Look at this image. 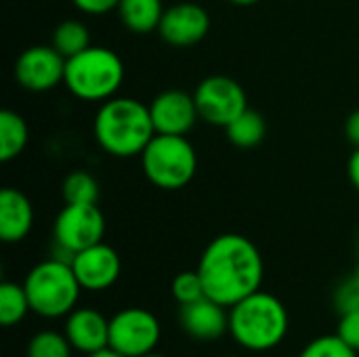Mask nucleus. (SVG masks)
<instances>
[{"label": "nucleus", "mask_w": 359, "mask_h": 357, "mask_svg": "<svg viewBox=\"0 0 359 357\" xmlns=\"http://www.w3.org/2000/svg\"><path fill=\"white\" fill-rule=\"evenodd\" d=\"M61 194L65 204H97L99 183L86 170H74L63 179Z\"/></svg>", "instance_id": "obj_22"}, {"label": "nucleus", "mask_w": 359, "mask_h": 357, "mask_svg": "<svg viewBox=\"0 0 359 357\" xmlns=\"http://www.w3.org/2000/svg\"><path fill=\"white\" fill-rule=\"evenodd\" d=\"M32 311L23 284L4 282L0 286V322L2 326H15Z\"/></svg>", "instance_id": "obj_21"}, {"label": "nucleus", "mask_w": 359, "mask_h": 357, "mask_svg": "<svg viewBox=\"0 0 359 357\" xmlns=\"http://www.w3.org/2000/svg\"><path fill=\"white\" fill-rule=\"evenodd\" d=\"M34 206L29 198L15 189L4 187L0 191V238L6 244H17L32 231Z\"/></svg>", "instance_id": "obj_16"}, {"label": "nucleus", "mask_w": 359, "mask_h": 357, "mask_svg": "<svg viewBox=\"0 0 359 357\" xmlns=\"http://www.w3.org/2000/svg\"><path fill=\"white\" fill-rule=\"evenodd\" d=\"M95 141L114 158L141 156L156 137L149 105L130 97H111L101 103L93 122Z\"/></svg>", "instance_id": "obj_2"}, {"label": "nucleus", "mask_w": 359, "mask_h": 357, "mask_svg": "<svg viewBox=\"0 0 359 357\" xmlns=\"http://www.w3.org/2000/svg\"><path fill=\"white\" fill-rule=\"evenodd\" d=\"M263 257L259 248L240 234H223L215 238L202 252L198 274L208 299L227 309L261 290Z\"/></svg>", "instance_id": "obj_1"}, {"label": "nucleus", "mask_w": 359, "mask_h": 357, "mask_svg": "<svg viewBox=\"0 0 359 357\" xmlns=\"http://www.w3.org/2000/svg\"><path fill=\"white\" fill-rule=\"evenodd\" d=\"M229 2H233L238 6H250V4H257L259 0H229Z\"/></svg>", "instance_id": "obj_32"}, {"label": "nucleus", "mask_w": 359, "mask_h": 357, "mask_svg": "<svg viewBox=\"0 0 359 357\" xmlns=\"http://www.w3.org/2000/svg\"><path fill=\"white\" fill-rule=\"evenodd\" d=\"M74 6L86 15H105L109 11H118L120 0H72Z\"/></svg>", "instance_id": "obj_28"}, {"label": "nucleus", "mask_w": 359, "mask_h": 357, "mask_svg": "<svg viewBox=\"0 0 359 357\" xmlns=\"http://www.w3.org/2000/svg\"><path fill=\"white\" fill-rule=\"evenodd\" d=\"M143 357H166V356H162V353H156V351H151V353H147V356H143Z\"/></svg>", "instance_id": "obj_33"}, {"label": "nucleus", "mask_w": 359, "mask_h": 357, "mask_svg": "<svg viewBox=\"0 0 359 357\" xmlns=\"http://www.w3.org/2000/svg\"><path fill=\"white\" fill-rule=\"evenodd\" d=\"M227 139L238 147H255L267 135V122L257 109H244L231 124L225 126Z\"/></svg>", "instance_id": "obj_19"}, {"label": "nucleus", "mask_w": 359, "mask_h": 357, "mask_svg": "<svg viewBox=\"0 0 359 357\" xmlns=\"http://www.w3.org/2000/svg\"><path fill=\"white\" fill-rule=\"evenodd\" d=\"M299 357H358V351L351 349L339 335H326L313 339Z\"/></svg>", "instance_id": "obj_24"}, {"label": "nucleus", "mask_w": 359, "mask_h": 357, "mask_svg": "<svg viewBox=\"0 0 359 357\" xmlns=\"http://www.w3.org/2000/svg\"><path fill=\"white\" fill-rule=\"evenodd\" d=\"M149 114L158 135H187L200 120V112L194 95L168 88L154 97L149 103Z\"/></svg>", "instance_id": "obj_13"}, {"label": "nucleus", "mask_w": 359, "mask_h": 357, "mask_svg": "<svg viewBox=\"0 0 359 357\" xmlns=\"http://www.w3.org/2000/svg\"><path fill=\"white\" fill-rule=\"evenodd\" d=\"M29 141V128L21 114L13 109L0 112V160L11 162L23 154Z\"/></svg>", "instance_id": "obj_18"}, {"label": "nucleus", "mask_w": 359, "mask_h": 357, "mask_svg": "<svg viewBox=\"0 0 359 357\" xmlns=\"http://www.w3.org/2000/svg\"><path fill=\"white\" fill-rule=\"evenodd\" d=\"M290 318L286 305L263 290L252 292L229 307V335L252 353L276 349L288 335Z\"/></svg>", "instance_id": "obj_3"}, {"label": "nucleus", "mask_w": 359, "mask_h": 357, "mask_svg": "<svg viewBox=\"0 0 359 357\" xmlns=\"http://www.w3.org/2000/svg\"><path fill=\"white\" fill-rule=\"evenodd\" d=\"M337 335H339L351 349H355L359 353V311L341 314Z\"/></svg>", "instance_id": "obj_27"}, {"label": "nucleus", "mask_w": 359, "mask_h": 357, "mask_svg": "<svg viewBox=\"0 0 359 357\" xmlns=\"http://www.w3.org/2000/svg\"><path fill=\"white\" fill-rule=\"evenodd\" d=\"M72 343L67 341L65 332L59 335L55 330H42L34 335L27 343V357H72Z\"/></svg>", "instance_id": "obj_23"}, {"label": "nucleus", "mask_w": 359, "mask_h": 357, "mask_svg": "<svg viewBox=\"0 0 359 357\" xmlns=\"http://www.w3.org/2000/svg\"><path fill=\"white\" fill-rule=\"evenodd\" d=\"M65 337L74 351L97 353L109 347V320L93 307H78L65 318Z\"/></svg>", "instance_id": "obj_14"}, {"label": "nucleus", "mask_w": 359, "mask_h": 357, "mask_svg": "<svg viewBox=\"0 0 359 357\" xmlns=\"http://www.w3.org/2000/svg\"><path fill=\"white\" fill-rule=\"evenodd\" d=\"M355 280L359 282V265H358V271H355Z\"/></svg>", "instance_id": "obj_34"}, {"label": "nucleus", "mask_w": 359, "mask_h": 357, "mask_svg": "<svg viewBox=\"0 0 359 357\" xmlns=\"http://www.w3.org/2000/svg\"><path fill=\"white\" fill-rule=\"evenodd\" d=\"M50 44L65 57H74L78 53H82L84 48L90 46V32L88 27L78 21V19H65L61 21L55 32H53V38H50Z\"/></svg>", "instance_id": "obj_20"}, {"label": "nucleus", "mask_w": 359, "mask_h": 357, "mask_svg": "<svg viewBox=\"0 0 359 357\" xmlns=\"http://www.w3.org/2000/svg\"><path fill=\"white\" fill-rule=\"evenodd\" d=\"M65 57L53 44L25 48L15 61V80L29 93H46L65 80Z\"/></svg>", "instance_id": "obj_10"}, {"label": "nucleus", "mask_w": 359, "mask_h": 357, "mask_svg": "<svg viewBox=\"0 0 359 357\" xmlns=\"http://www.w3.org/2000/svg\"><path fill=\"white\" fill-rule=\"evenodd\" d=\"M223 357H238V356H223Z\"/></svg>", "instance_id": "obj_35"}, {"label": "nucleus", "mask_w": 359, "mask_h": 357, "mask_svg": "<svg viewBox=\"0 0 359 357\" xmlns=\"http://www.w3.org/2000/svg\"><path fill=\"white\" fill-rule=\"evenodd\" d=\"M69 263L82 290L88 292H101L111 288L122 271L120 255L105 242L76 252Z\"/></svg>", "instance_id": "obj_11"}, {"label": "nucleus", "mask_w": 359, "mask_h": 357, "mask_svg": "<svg viewBox=\"0 0 359 357\" xmlns=\"http://www.w3.org/2000/svg\"><path fill=\"white\" fill-rule=\"evenodd\" d=\"M23 288L32 311L46 320L67 318L76 309L82 290L72 263L57 257L32 267L25 276Z\"/></svg>", "instance_id": "obj_5"}, {"label": "nucleus", "mask_w": 359, "mask_h": 357, "mask_svg": "<svg viewBox=\"0 0 359 357\" xmlns=\"http://www.w3.org/2000/svg\"><path fill=\"white\" fill-rule=\"evenodd\" d=\"M160 335L158 318L141 307L122 309L109 320V349L124 357H143L156 351Z\"/></svg>", "instance_id": "obj_8"}, {"label": "nucleus", "mask_w": 359, "mask_h": 357, "mask_svg": "<svg viewBox=\"0 0 359 357\" xmlns=\"http://www.w3.org/2000/svg\"><path fill=\"white\" fill-rule=\"evenodd\" d=\"M84 357H124V356H120V353H116L114 349H101V351H97V353H90V356H84Z\"/></svg>", "instance_id": "obj_31"}, {"label": "nucleus", "mask_w": 359, "mask_h": 357, "mask_svg": "<svg viewBox=\"0 0 359 357\" xmlns=\"http://www.w3.org/2000/svg\"><path fill=\"white\" fill-rule=\"evenodd\" d=\"M345 135H347V141H349L351 145L359 147V109H355V112L347 118V122H345Z\"/></svg>", "instance_id": "obj_29"}, {"label": "nucleus", "mask_w": 359, "mask_h": 357, "mask_svg": "<svg viewBox=\"0 0 359 357\" xmlns=\"http://www.w3.org/2000/svg\"><path fill=\"white\" fill-rule=\"evenodd\" d=\"M200 118L212 126L231 124L244 109H248L246 90L229 76H208L194 90Z\"/></svg>", "instance_id": "obj_9"}, {"label": "nucleus", "mask_w": 359, "mask_h": 357, "mask_svg": "<svg viewBox=\"0 0 359 357\" xmlns=\"http://www.w3.org/2000/svg\"><path fill=\"white\" fill-rule=\"evenodd\" d=\"M57 248L69 257L103 242L105 217L97 204H65L53 227Z\"/></svg>", "instance_id": "obj_7"}, {"label": "nucleus", "mask_w": 359, "mask_h": 357, "mask_svg": "<svg viewBox=\"0 0 359 357\" xmlns=\"http://www.w3.org/2000/svg\"><path fill=\"white\" fill-rule=\"evenodd\" d=\"M164 11L162 0H120L118 4L122 23L135 34H149L158 29Z\"/></svg>", "instance_id": "obj_17"}, {"label": "nucleus", "mask_w": 359, "mask_h": 357, "mask_svg": "<svg viewBox=\"0 0 359 357\" xmlns=\"http://www.w3.org/2000/svg\"><path fill=\"white\" fill-rule=\"evenodd\" d=\"M139 158L147 181L166 191L185 187L198 170L196 149L183 135L156 133Z\"/></svg>", "instance_id": "obj_6"}, {"label": "nucleus", "mask_w": 359, "mask_h": 357, "mask_svg": "<svg viewBox=\"0 0 359 357\" xmlns=\"http://www.w3.org/2000/svg\"><path fill=\"white\" fill-rule=\"evenodd\" d=\"M334 305L341 314H349V311H359V282L353 278L345 280L334 295Z\"/></svg>", "instance_id": "obj_26"}, {"label": "nucleus", "mask_w": 359, "mask_h": 357, "mask_svg": "<svg viewBox=\"0 0 359 357\" xmlns=\"http://www.w3.org/2000/svg\"><path fill=\"white\" fill-rule=\"evenodd\" d=\"M210 29V15L196 2H177L162 15L158 34L172 46H194L206 38Z\"/></svg>", "instance_id": "obj_12"}, {"label": "nucleus", "mask_w": 359, "mask_h": 357, "mask_svg": "<svg viewBox=\"0 0 359 357\" xmlns=\"http://www.w3.org/2000/svg\"><path fill=\"white\" fill-rule=\"evenodd\" d=\"M172 297L177 299L179 305H189V303H196L202 297H206L198 269L196 271H183L172 280Z\"/></svg>", "instance_id": "obj_25"}, {"label": "nucleus", "mask_w": 359, "mask_h": 357, "mask_svg": "<svg viewBox=\"0 0 359 357\" xmlns=\"http://www.w3.org/2000/svg\"><path fill=\"white\" fill-rule=\"evenodd\" d=\"M347 175H349V181L353 183V187L359 191V147H355V151H353L351 158H349Z\"/></svg>", "instance_id": "obj_30"}, {"label": "nucleus", "mask_w": 359, "mask_h": 357, "mask_svg": "<svg viewBox=\"0 0 359 357\" xmlns=\"http://www.w3.org/2000/svg\"><path fill=\"white\" fill-rule=\"evenodd\" d=\"M181 328L198 341H215L229 332V311L225 305L202 297L196 303L181 305Z\"/></svg>", "instance_id": "obj_15"}, {"label": "nucleus", "mask_w": 359, "mask_h": 357, "mask_svg": "<svg viewBox=\"0 0 359 357\" xmlns=\"http://www.w3.org/2000/svg\"><path fill=\"white\" fill-rule=\"evenodd\" d=\"M124 82V63L107 46H88L65 61L67 90L90 103H103L120 90Z\"/></svg>", "instance_id": "obj_4"}]
</instances>
